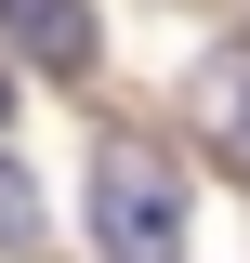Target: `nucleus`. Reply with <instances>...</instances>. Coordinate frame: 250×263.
Listing matches in <instances>:
<instances>
[{
    "label": "nucleus",
    "instance_id": "2",
    "mask_svg": "<svg viewBox=\"0 0 250 263\" xmlns=\"http://www.w3.org/2000/svg\"><path fill=\"white\" fill-rule=\"evenodd\" d=\"M0 40H13V53L27 66H53V79H93V0H0Z\"/></svg>",
    "mask_w": 250,
    "mask_h": 263
},
{
    "label": "nucleus",
    "instance_id": "4",
    "mask_svg": "<svg viewBox=\"0 0 250 263\" xmlns=\"http://www.w3.org/2000/svg\"><path fill=\"white\" fill-rule=\"evenodd\" d=\"M0 250H40V184L0 158Z\"/></svg>",
    "mask_w": 250,
    "mask_h": 263
},
{
    "label": "nucleus",
    "instance_id": "1",
    "mask_svg": "<svg viewBox=\"0 0 250 263\" xmlns=\"http://www.w3.org/2000/svg\"><path fill=\"white\" fill-rule=\"evenodd\" d=\"M93 250L105 263H185V171L132 132H93Z\"/></svg>",
    "mask_w": 250,
    "mask_h": 263
},
{
    "label": "nucleus",
    "instance_id": "3",
    "mask_svg": "<svg viewBox=\"0 0 250 263\" xmlns=\"http://www.w3.org/2000/svg\"><path fill=\"white\" fill-rule=\"evenodd\" d=\"M185 105H198V132H211V158H237V171H250V40H224V53H198Z\"/></svg>",
    "mask_w": 250,
    "mask_h": 263
},
{
    "label": "nucleus",
    "instance_id": "5",
    "mask_svg": "<svg viewBox=\"0 0 250 263\" xmlns=\"http://www.w3.org/2000/svg\"><path fill=\"white\" fill-rule=\"evenodd\" d=\"M0 119H13V79H0Z\"/></svg>",
    "mask_w": 250,
    "mask_h": 263
}]
</instances>
